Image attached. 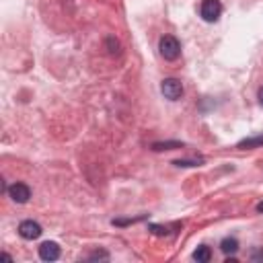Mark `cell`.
Wrapping results in <instances>:
<instances>
[{
  "label": "cell",
  "instance_id": "17",
  "mask_svg": "<svg viewBox=\"0 0 263 263\" xmlns=\"http://www.w3.org/2000/svg\"><path fill=\"white\" fill-rule=\"evenodd\" d=\"M257 212H261V214H263V202H259V204H257Z\"/></svg>",
  "mask_w": 263,
  "mask_h": 263
},
{
  "label": "cell",
  "instance_id": "1",
  "mask_svg": "<svg viewBox=\"0 0 263 263\" xmlns=\"http://www.w3.org/2000/svg\"><path fill=\"white\" fill-rule=\"evenodd\" d=\"M159 49H161V56H163L165 60H177L179 54H181V43H179L177 37L165 35V37H161V41H159Z\"/></svg>",
  "mask_w": 263,
  "mask_h": 263
},
{
  "label": "cell",
  "instance_id": "7",
  "mask_svg": "<svg viewBox=\"0 0 263 263\" xmlns=\"http://www.w3.org/2000/svg\"><path fill=\"white\" fill-rule=\"evenodd\" d=\"M193 259H195L198 263H208L210 259H212V251H210V247H206V245H200V247L193 251Z\"/></svg>",
  "mask_w": 263,
  "mask_h": 263
},
{
  "label": "cell",
  "instance_id": "5",
  "mask_svg": "<svg viewBox=\"0 0 263 263\" xmlns=\"http://www.w3.org/2000/svg\"><path fill=\"white\" fill-rule=\"evenodd\" d=\"M9 195L17 204H27L31 198V189H29V185H25V183H15V185L9 187Z\"/></svg>",
  "mask_w": 263,
  "mask_h": 263
},
{
  "label": "cell",
  "instance_id": "4",
  "mask_svg": "<svg viewBox=\"0 0 263 263\" xmlns=\"http://www.w3.org/2000/svg\"><path fill=\"white\" fill-rule=\"evenodd\" d=\"M41 232H43L41 226H39L37 222H33V220H25V222L19 224V234L23 236L25 241H35V239H39Z\"/></svg>",
  "mask_w": 263,
  "mask_h": 263
},
{
  "label": "cell",
  "instance_id": "12",
  "mask_svg": "<svg viewBox=\"0 0 263 263\" xmlns=\"http://www.w3.org/2000/svg\"><path fill=\"white\" fill-rule=\"evenodd\" d=\"M173 165H177V167H198L200 161H175Z\"/></svg>",
  "mask_w": 263,
  "mask_h": 263
},
{
  "label": "cell",
  "instance_id": "3",
  "mask_svg": "<svg viewBox=\"0 0 263 263\" xmlns=\"http://www.w3.org/2000/svg\"><path fill=\"white\" fill-rule=\"evenodd\" d=\"M161 93L169 99V101H177L183 97V85L177 81V78H165L161 85Z\"/></svg>",
  "mask_w": 263,
  "mask_h": 263
},
{
  "label": "cell",
  "instance_id": "15",
  "mask_svg": "<svg viewBox=\"0 0 263 263\" xmlns=\"http://www.w3.org/2000/svg\"><path fill=\"white\" fill-rule=\"evenodd\" d=\"M109 255L107 253H105V251H95L93 255H91V259H107Z\"/></svg>",
  "mask_w": 263,
  "mask_h": 263
},
{
  "label": "cell",
  "instance_id": "14",
  "mask_svg": "<svg viewBox=\"0 0 263 263\" xmlns=\"http://www.w3.org/2000/svg\"><path fill=\"white\" fill-rule=\"evenodd\" d=\"M251 259H253V261H263V249H257V251H253Z\"/></svg>",
  "mask_w": 263,
  "mask_h": 263
},
{
  "label": "cell",
  "instance_id": "8",
  "mask_svg": "<svg viewBox=\"0 0 263 263\" xmlns=\"http://www.w3.org/2000/svg\"><path fill=\"white\" fill-rule=\"evenodd\" d=\"M220 249H222V253H236L239 251V241L236 239H232V236H226V239L220 243Z\"/></svg>",
  "mask_w": 263,
  "mask_h": 263
},
{
  "label": "cell",
  "instance_id": "9",
  "mask_svg": "<svg viewBox=\"0 0 263 263\" xmlns=\"http://www.w3.org/2000/svg\"><path fill=\"white\" fill-rule=\"evenodd\" d=\"M181 142H154L152 150H173V148H181Z\"/></svg>",
  "mask_w": 263,
  "mask_h": 263
},
{
  "label": "cell",
  "instance_id": "13",
  "mask_svg": "<svg viewBox=\"0 0 263 263\" xmlns=\"http://www.w3.org/2000/svg\"><path fill=\"white\" fill-rule=\"evenodd\" d=\"M150 230H152L154 234H169V230H167V228H163V226H156V224H152V226H150Z\"/></svg>",
  "mask_w": 263,
  "mask_h": 263
},
{
  "label": "cell",
  "instance_id": "11",
  "mask_svg": "<svg viewBox=\"0 0 263 263\" xmlns=\"http://www.w3.org/2000/svg\"><path fill=\"white\" fill-rule=\"evenodd\" d=\"M105 43H107V47H109V54H117V51H119V41L115 37H107V41H105Z\"/></svg>",
  "mask_w": 263,
  "mask_h": 263
},
{
  "label": "cell",
  "instance_id": "10",
  "mask_svg": "<svg viewBox=\"0 0 263 263\" xmlns=\"http://www.w3.org/2000/svg\"><path fill=\"white\" fill-rule=\"evenodd\" d=\"M255 146H263V136H259V138H249V140H243V142L239 144V148H243V150L255 148Z\"/></svg>",
  "mask_w": 263,
  "mask_h": 263
},
{
  "label": "cell",
  "instance_id": "2",
  "mask_svg": "<svg viewBox=\"0 0 263 263\" xmlns=\"http://www.w3.org/2000/svg\"><path fill=\"white\" fill-rule=\"evenodd\" d=\"M200 15L204 21L208 23H216L222 15V5H220V0H204L202 7H200Z\"/></svg>",
  "mask_w": 263,
  "mask_h": 263
},
{
  "label": "cell",
  "instance_id": "16",
  "mask_svg": "<svg viewBox=\"0 0 263 263\" xmlns=\"http://www.w3.org/2000/svg\"><path fill=\"white\" fill-rule=\"evenodd\" d=\"M259 103H261V107H263V87L259 89Z\"/></svg>",
  "mask_w": 263,
  "mask_h": 263
},
{
  "label": "cell",
  "instance_id": "6",
  "mask_svg": "<svg viewBox=\"0 0 263 263\" xmlns=\"http://www.w3.org/2000/svg\"><path fill=\"white\" fill-rule=\"evenodd\" d=\"M39 257H41L43 261H56V259L60 257V245L54 243V241L41 243V247H39Z\"/></svg>",
  "mask_w": 263,
  "mask_h": 263
}]
</instances>
